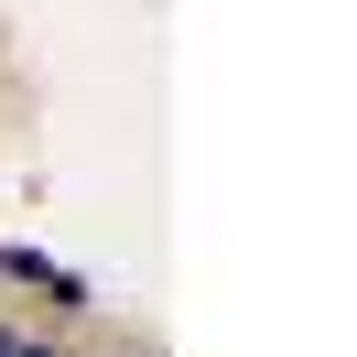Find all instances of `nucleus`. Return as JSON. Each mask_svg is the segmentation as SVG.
Here are the masks:
<instances>
[{
  "mask_svg": "<svg viewBox=\"0 0 357 357\" xmlns=\"http://www.w3.org/2000/svg\"><path fill=\"white\" fill-rule=\"evenodd\" d=\"M0 271H11V282H33V292H54V314H98V292L76 282L66 260H44V249H22V238L0 249Z\"/></svg>",
  "mask_w": 357,
  "mask_h": 357,
  "instance_id": "f257e3e1",
  "label": "nucleus"
},
{
  "mask_svg": "<svg viewBox=\"0 0 357 357\" xmlns=\"http://www.w3.org/2000/svg\"><path fill=\"white\" fill-rule=\"evenodd\" d=\"M0 357H54V347H44V335H11V325H0Z\"/></svg>",
  "mask_w": 357,
  "mask_h": 357,
  "instance_id": "f03ea898",
  "label": "nucleus"
}]
</instances>
